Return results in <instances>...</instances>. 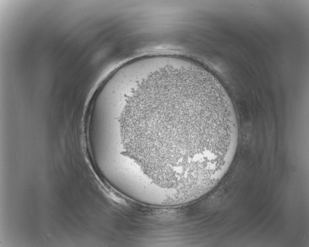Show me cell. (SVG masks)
Returning a JSON list of instances; mask_svg holds the SVG:
<instances>
[{
    "mask_svg": "<svg viewBox=\"0 0 309 247\" xmlns=\"http://www.w3.org/2000/svg\"><path fill=\"white\" fill-rule=\"evenodd\" d=\"M118 107L130 121L127 144L153 166L208 177L233 163L237 115L225 89L207 71L187 66L141 75L121 93Z\"/></svg>",
    "mask_w": 309,
    "mask_h": 247,
    "instance_id": "6da1fadb",
    "label": "cell"
}]
</instances>
